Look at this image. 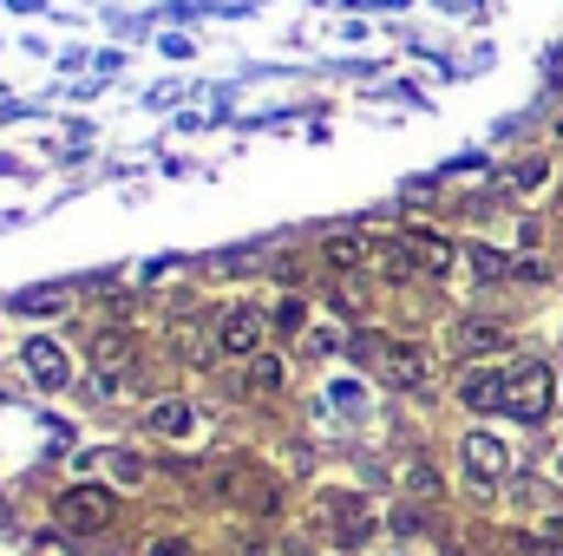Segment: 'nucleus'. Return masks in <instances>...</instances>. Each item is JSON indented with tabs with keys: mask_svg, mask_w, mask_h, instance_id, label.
<instances>
[{
	"mask_svg": "<svg viewBox=\"0 0 563 556\" xmlns=\"http://www.w3.org/2000/svg\"><path fill=\"white\" fill-rule=\"evenodd\" d=\"M282 380H288V367H282V360H269V354H256V360H250V393H263V400H269V393H282Z\"/></svg>",
	"mask_w": 563,
	"mask_h": 556,
	"instance_id": "14",
	"label": "nucleus"
},
{
	"mask_svg": "<svg viewBox=\"0 0 563 556\" xmlns=\"http://www.w3.org/2000/svg\"><path fill=\"white\" fill-rule=\"evenodd\" d=\"M505 393H511V374H492V367H472V374L459 380V400H465L472 413H498Z\"/></svg>",
	"mask_w": 563,
	"mask_h": 556,
	"instance_id": "7",
	"label": "nucleus"
},
{
	"mask_svg": "<svg viewBox=\"0 0 563 556\" xmlns=\"http://www.w3.org/2000/svg\"><path fill=\"white\" fill-rule=\"evenodd\" d=\"M20 360H26V374H33L40 387H66V380H73V367H66V354H59L53 341H26Z\"/></svg>",
	"mask_w": 563,
	"mask_h": 556,
	"instance_id": "8",
	"label": "nucleus"
},
{
	"mask_svg": "<svg viewBox=\"0 0 563 556\" xmlns=\"http://www.w3.org/2000/svg\"><path fill=\"white\" fill-rule=\"evenodd\" d=\"M465 263L478 269V281H498V276H511V263H505L498 249H485V243H472V249H465Z\"/></svg>",
	"mask_w": 563,
	"mask_h": 556,
	"instance_id": "15",
	"label": "nucleus"
},
{
	"mask_svg": "<svg viewBox=\"0 0 563 556\" xmlns=\"http://www.w3.org/2000/svg\"><path fill=\"white\" fill-rule=\"evenodd\" d=\"M465 465H472V485H498L505 465H511V452H505V438H492V432H465Z\"/></svg>",
	"mask_w": 563,
	"mask_h": 556,
	"instance_id": "5",
	"label": "nucleus"
},
{
	"mask_svg": "<svg viewBox=\"0 0 563 556\" xmlns=\"http://www.w3.org/2000/svg\"><path fill=\"white\" fill-rule=\"evenodd\" d=\"M112 511H119V504H112V491H106V485H73V491L59 498V524H66L73 537L106 531V524H112Z\"/></svg>",
	"mask_w": 563,
	"mask_h": 556,
	"instance_id": "3",
	"label": "nucleus"
},
{
	"mask_svg": "<svg viewBox=\"0 0 563 556\" xmlns=\"http://www.w3.org/2000/svg\"><path fill=\"white\" fill-rule=\"evenodd\" d=\"M0 524H7V498H0Z\"/></svg>",
	"mask_w": 563,
	"mask_h": 556,
	"instance_id": "23",
	"label": "nucleus"
},
{
	"mask_svg": "<svg viewBox=\"0 0 563 556\" xmlns=\"http://www.w3.org/2000/svg\"><path fill=\"white\" fill-rule=\"evenodd\" d=\"M269 327H276L269 314H256V308H230V314H217V347H223L230 360H256Z\"/></svg>",
	"mask_w": 563,
	"mask_h": 556,
	"instance_id": "2",
	"label": "nucleus"
},
{
	"mask_svg": "<svg viewBox=\"0 0 563 556\" xmlns=\"http://www.w3.org/2000/svg\"><path fill=\"white\" fill-rule=\"evenodd\" d=\"M276 327H282V334H295V327H301V301H282V308H276Z\"/></svg>",
	"mask_w": 563,
	"mask_h": 556,
	"instance_id": "20",
	"label": "nucleus"
},
{
	"mask_svg": "<svg viewBox=\"0 0 563 556\" xmlns=\"http://www.w3.org/2000/svg\"><path fill=\"white\" fill-rule=\"evenodd\" d=\"M106 465H112V478H125V485H139L144 478V458H132V452H112Z\"/></svg>",
	"mask_w": 563,
	"mask_h": 556,
	"instance_id": "18",
	"label": "nucleus"
},
{
	"mask_svg": "<svg viewBox=\"0 0 563 556\" xmlns=\"http://www.w3.org/2000/svg\"><path fill=\"white\" fill-rule=\"evenodd\" d=\"M551 407H558V374H551V360H525V367L511 374L505 413H518V419H544Z\"/></svg>",
	"mask_w": 563,
	"mask_h": 556,
	"instance_id": "1",
	"label": "nucleus"
},
{
	"mask_svg": "<svg viewBox=\"0 0 563 556\" xmlns=\"http://www.w3.org/2000/svg\"><path fill=\"white\" fill-rule=\"evenodd\" d=\"M151 556H197V551H190L184 537H157V544H151Z\"/></svg>",
	"mask_w": 563,
	"mask_h": 556,
	"instance_id": "21",
	"label": "nucleus"
},
{
	"mask_svg": "<svg viewBox=\"0 0 563 556\" xmlns=\"http://www.w3.org/2000/svg\"><path fill=\"white\" fill-rule=\"evenodd\" d=\"M321 524L334 531V544H341V551H361V544L374 537V511H367L354 491H334V498H321Z\"/></svg>",
	"mask_w": 563,
	"mask_h": 556,
	"instance_id": "4",
	"label": "nucleus"
},
{
	"mask_svg": "<svg viewBox=\"0 0 563 556\" xmlns=\"http://www.w3.org/2000/svg\"><path fill=\"white\" fill-rule=\"evenodd\" d=\"M511 276H525V281H544V263H538V256H525V263H511Z\"/></svg>",
	"mask_w": 563,
	"mask_h": 556,
	"instance_id": "22",
	"label": "nucleus"
},
{
	"mask_svg": "<svg viewBox=\"0 0 563 556\" xmlns=\"http://www.w3.org/2000/svg\"><path fill=\"white\" fill-rule=\"evenodd\" d=\"M413 256H420V276H445L452 269V243L445 236H413Z\"/></svg>",
	"mask_w": 563,
	"mask_h": 556,
	"instance_id": "13",
	"label": "nucleus"
},
{
	"mask_svg": "<svg viewBox=\"0 0 563 556\" xmlns=\"http://www.w3.org/2000/svg\"><path fill=\"white\" fill-rule=\"evenodd\" d=\"M558 485H563V458H558Z\"/></svg>",
	"mask_w": 563,
	"mask_h": 556,
	"instance_id": "24",
	"label": "nucleus"
},
{
	"mask_svg": "<svg viewBox=\"0 0 563 556\" xmlns=\"http://www.w3.org/2000/svg\"><path fill=\"white\" fill-rule=\"evenodd\" d=\"M13 308H20V314H53V308H66V288H33V294H20Z\"/></svg>",
	"mask_w": 563,
	"mask_h": 556,
	"instance_id": "16",
	"label": "nucleus"
},
{
	"mask_svg": "<svg viewBox=\"0 0 563 556\" xmlns=\"http://www.w3.org/2000/svg\"><path fill=\"white\" fill-rule=\"evenodd\" d=\"M367 256H374V243H367V236H328V269L354 276V269H367Z\"/></svg>",
	"mask_w": 563,
	"mask_h": 556,
	"instance_id": "12",
	"label": "nucleus"
},
{
	"mask_svg": "<svg viewBox=\"0 0 563 556\" xmlns=\"http://www.w3.org/2000/svg\"><path fill=\"white\" fill-rule=\"evenodd\" d=\"M407 491H413V498H439V471L413 458V465H407Z\"/></svg>",
	"mask_w": 563,
	"mask_h": 556,
	"instance_id": "17",
	"label": "nucleus"
},
{
	"mask_svg": "<svg viewBox=\"0 0 563 556\" xmlns=\"http://www.w3.org/2000/svg\"><path fill=\"white\" fill-rule=\"evenodd\" d=\"M125 360H132V327H99L92 334V367L99 374H119Z\"/></svg>",
	"mask_w": 563,
	"mask_h": 556,
	"instance_id": "10",
	"label": "nucleus"
},
{
	"mask_svg": "<svg viewBox=\"0 0 563 556\" xmlns=\"http://www.w3.org/2000/svg\"><path fill=\"white\" fill-rule=\"evenodd\" d=\"M505 341H511V327H505V321H485V314L459 321V347H465V354H498Z\"/></svg>",
	"mask_w": 563,
	"mask_h": 556,
	"instance_id": "9",
	"label": "nucleus"
},
{
	"mask_svg": "<svg viewBox=\"0 0 563 556\" xmlns=\"http://www.w3.org/2000/svg\"><path fill=\"white\" fill-rule=\"evenodd\" d=\"M380 374H387V387H400V393H420L426 380H432V367H426L420 347H380Z\"/></svg>",
	"mask_w": 563,
	"mask_h": 556,
	"instance_id": "6",
	"label": "nucleus"
},
{
	"mask_svg": "<svg viewBox=\"0 0 563 556\" xmlns=\"http://www.w3.org/2000/svg\"><path fill=\"white\" fill-rule=\"evenodd\" d=\"M144 425H151V432H164V438H184V432L197 425V413H190V400H157V407L144 413Z\"/></svg>",
	"mask_w": 563,
	"mask_h": 556,
	"instance_id": "11",
	"label": "nucleus"
},
{
	"mask_svg": "<svg viewBox=\"0 0 563 556\" xmlns=\"http://www.w3.org/2000/svg\"><path fill=\"white\" fill-rule=\"evenodd\" d=\"M538 177H544V164H518L511 170V190H538Z\"/></svg>",
	"mask_w": 563,
	"mask_h": 556,
	"instance_id": "19",
	"label": "nucleus"
}]
</instances>
